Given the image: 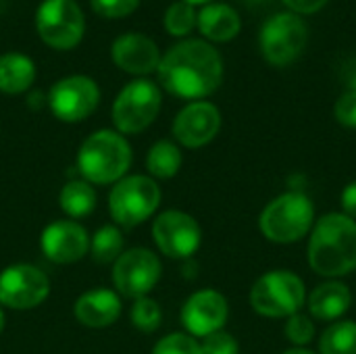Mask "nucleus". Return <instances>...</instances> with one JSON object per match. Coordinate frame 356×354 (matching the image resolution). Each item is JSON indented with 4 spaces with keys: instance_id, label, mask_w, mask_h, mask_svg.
<instances>
[{
    "instance_id": "28",
    "label": "nucleus",
    "mask_w": 356,
    "mask_h": 354,
    "mask_svg": "<svg viewBox=\"0 0 356 354\" xmlns=\"http://www.w3.org/2000/svg\"><path fill=\"white\" fill-rule=\"evenodd\" d=\"M196 21H198V15H196L194 6L188 4V2H184V0L181 2H173L167 8V13H165V27L173 35H186V33H190L194 29Z\"/></svg>"
},
{
    "instance_id": "1",
    "label": "nucleus",
    "mask_w": 356,
    "mask_h": 354,
    "mask_svg": "<svg viewBox=\"0 0 356 354\" xmlns=\"http://www.w3.org/2000/svg\"><path fill=\"white\" fill-rule=\"evenodd\" d=\"M156 71L161 86L169 94L196 102L221 86L223 61L209 42L184 40L161 56Z\"/></svg>"
},
{
    "instance_id": "9",
    "label": "nucleus",
    "mask_w": 356,
    "mask_h": 354,
    "mask_svg": "<svg viewBox=\"0 0 356 354\" xmlns=\"http://www.w3.org/2000/svg\"><path fill=\"white\" fill-rule=\"evenodd\" d=\"M152 240L165 257L190 261L202 244V227L190 213L169 209L152 221Z\"/></svg>"
},
{
    "instance_id": "34",
    "label": "nucleus",
    "mask_w": 356,
    "mask_h": 354,
    "mask_svg": "<svg viewBox=\"0 0 356 354\" xmlns=\"http://www.w3.org/2000/svg\"><path fill=\"white\" fill-rule=\"evenodd\" d=\"M284 2L298 13H317L321 6H325L327 0H284Z\"/></svg>"
},
{
    "instance_id": "38",
    "label": "nucleus",
    "mask_w": 356,
    "mask_h": 354,
    "mask_svg": "<svg viewBox=\"0 0 356 354\" xmlns=\"http://www.w3.org/2000/svg\"><path fill=\"white\" fill-rule=\"evenodd\" d=\"M2 330H4V311L0 307V334H2Z\"/></svg>"
},
{
    "instance_id": "14",
    "label": "nucleus",
    "mask_w": 356,
    "mask_h": 354,
    "mask_svg": "<svg viewBox=\"0 0 356 354\" xmlns=\"http://www.w3.org/2000/svg\"><path fill=\"white\" fill-rule=\"evenodd\" d=\"M179 319L186 334L196 340H202L215 332L225 330V323L229 319V303L219 290H196L186 298Z\"/></svg>"
},
{
    "instance_id": "20",
    "label": "nucleus",
    "mask_w": 356,
    "mask_h": 354,
    "mask_svg": "<svg viewBox=\"0 0 356 354\" xmlns=\"http://www.w3.org/2000/svg\"><path fill=\"white\" fill-rule=\"evenodd\" d=\"M200 31L213 42H227L240 31V15L227 4H209L198 13Z\"/></svg>"
},
{
    "instance_id": "4",
    "label": "nucleus",
    "mask_w": 356,
    "mask_h": 354,
    "mask_svg": "<svg viewBox=\"0 0 356 354\" xmlns=\"http://www.w3.org/2000/svg\"><path fill=\"white\" fill-rule=\"evenodd\" d=\"M317 221L313 200L300 190H288L265 204L259 230L271 244L288 246L305 240Z\"/></svg>"
},
{
    "instance_id": "6",
    "label": "nucleus",
    "mask_w": 356,
    "mask_h": 354,
    "mask_svg": "<svg viewBox=\"0 0 356 354\" xmlns=\"http://www.w3.org/2000/svg\"><path fill=\"white\" fill-rule=\"evenodd\" d=\"M161 186L150 175H125L113 184L108 194L111 219L125 230L148 221L161 207Z\"/></svg>"
},
{
    "instance_id": "27",
    "label": "nucleus",
    "mask_w": 356,
    "mask_h": 354,
    "mask_svg": "<svg viewBox=\"0 0 356 354\" xmlns=\"http://www.w3.org/2000/svg\"><path fill=\"white\" fill-rule=\"evenodd\" d=\"M284 336H286V340L292 346H296V348H309V344L317 336L315 321L311 319L309 313H302V311L300 313H294L284 323Z\"/></svg>"
},
{
    "instance_id": "12",
    "label": "nucleus",
    "mask_w": 356,
    "mask_h": 354,
    "mask_svg": "<svg viewBox=\"0 0 356 354\" xmlns=\"http://www.w3.org/2000/svg\"><path fill=\"white\" fill-rule=\"evenodd\" d=\"M50 294L48 275L29 265L15 263L0 271V307L13 311H29L40 307Z\"/></svg>"
},
{
    "instance_id": "10",
    "label": "nucleus",
    "mask_w": 356,
    "mask_h": 354,
    "mask_svg": "<svg viewBox=\"0 0 356 354\" xmlns=\"http://www.w3.org/2000/svg\"><path fill=\"white\" fill-rule=\"evenodd\" d=\"M40 38L58 50L75 48L86 31V17L75 0H44L35 13Z\"/></svg>"
},
{
    "instance_id": "22",
    "label": "nucleus",
    "mask_w": 356,
    "mask_h": 354,
    "mask_svg": "<svg viewBox=\"0 0 356 354\" xmlns=\"http://www.w3.org/2000/svg\"><path fill=\"white\" fill-rule=\"evenodd\" d=\"M96 202H98V196H96L94 186L88 184L81 177L67 182L60 188V194H58V207H60V211L67 217H71L73 221L92 215L94 209H96Z\"/></svg>"
},
{
    "instance_id": "39",
    "label": "nucleus",
    "mask_w": 356,
    "mask_h": 354,
    "mask_svg": "<svg viewBox=\"0 0 356 354\" xmlns=\"http://www.w3.org/2000/svg\"><path fill=\"white\" fill-rule=\"evenodd\" d=\"M184 2H188V4H192V6H194V4H200V2H209V0H184Z\"/></svg>"
},
{
    "instance_id": "24",
    "label": "nucleus",
    "mask_w": 356,
    "mask_h": 354,
    "mask_svg": "<svg viewBox=\"0 0 356 354\" xmlns=\"http://www.w3.org/2000/svg\"><path fill=\"white\" fill-rule=\"evenodd\" d=\"M319 354H356V321L340 319L327 323L317 338Z\"/></svg>"
},
{
    "instance_id": "18",
    "label": "nucleus",
    "mask_w": 356,
    "mask_h": 354,
    "mask_svg": "<svg viewBox=\"0 0 356 354\" xmlns=\"http://www.w3.org/2000/svg\"><path fill=\"white\" fill-rule=\"evenodd\" d=\"M305 307L313 321H340L353 307V290L342 280H325L309 292Z\"/></svg>"
},
{
    "instance_id": "15",
    "label": "nucleus",
    "mask_w": 356,
    "mask_h": 354,
    "mask_svg": "<svg viewBox=\"0 0 356 354\" xmlns=\"http://www.w3.org/2000/svg\"><path fill=\"white\" fill-rule=\"evenodd\" d=\"M221 129V113L213 102L196 100L186 104L173 119V138L184 148H202L211 144Z\"/></svg>"
},
{
    "instance_id": "13",
    "label": "nucleus",
    "mask_w": 356,
    "mask_h": 354,
    "mask_svg": "<svg viewBox=\"0 0 356 354\" xmlns=\"http://www.w3.org/2000/svg\"><path fill=\"white\" fill-rule=\"evenodd\" d=\"M100 102V88L88 75H69L58 79L50 94L48 106L58 121L79 123L88 119Z\"/></svg>"
},
{
    "instance_id": "31",
    "label": "nucleus",
    "mask_w": 356,
    "mask_h": 354,
    "mask_svg": "<svg viewBox=\"0 0 356 354\" xmlns=\"http://www.w3.org/2000/svg\"><path fill=\"white\" fill-rule=\"evenodd\" d=\"M334 117L340 125H344L348 129H356V92L348 90L336 100Z\"/></svg>"
},
{
    "instance_id": "36",
    "label": "nucleus",
    "mask_w": 356,
    "mask_h": 354,
    "mask_svg": "<svg viewBox=\"0 0 356 354\" xmlns=\"http://www.w3.org/2000/svg\"><path fill=\"white\" fill-rule=\"evenodd\" d=\"M284 354H319L311 348H296V346H290L288 351H284Z\"/></svg>"
},
{
    "instance_id": "5",
    "label": "nucleus",
    "mask_w": 356,
    "mask_h": 354,
    "mask_svg": "<svg viewBox=\"0 0 356 354\" xmlns=\"http://www.w3.org/2000/svg\"><path fill=\"white\" fill-rule=\"evenodd\" d=\"M305 280L288 269H271L257 277L250 288L248 303L252 311L265 319H288L307 305Z\"/></svg>"
},
{
    "instance_id": "35",
    "label": "nucleus",
    "mask_w": 356,
    "mask_h": 354,
    "mask_svg": "<svg viewBox=\"0 0 356 354\" xmlns=\"http://www.w3.org/2000/svg\"><path fill=\"white\" fill-rule=\"evenodd\" d=\"M42 100H44V94H42V92H33V94H29V98H27L29 106H33V108H40V106H42Z\"/></svg>"
},
{
    "instance_id": "29",
    "label": "nucleus",
    "mask_w": 356,
    "mask_h": 354,
    "mask_svg": "<svg viewBox=\"0 0 356 354\" xmlns=\"http://www.w3.org/2000/svg\"><path fill=\"white\" fill-rule=\"evenodd\" d=\"M150 354H202V351H200V340L192 338L186 332H173L161 338Z\"/></svg>"
},
{
    "instance_id": "19",
    "label": "nucleus",
    "mask_w": 356,
    "mask_h": 354,
    "mask_svg": "<svg viewBox=\"0 0 356 354\" xmlns=\"http://www.w3.org/2000/svg\"><path fill=\"white\" fill-rule=\"evenodd\" d=\"M121 311H123L121 296L108 288H94L83 292L81 296H77L73 307L75 319L92 330H102L113 325L121 317Z\"/></svg>"
},
{
    "instance_id": "3",
    "label": "nucleus",
    "mask_w": 356,
    "mask_h": 354,
    "mask_svg": "<svg viewBox=\"0 0 356 354\" xmlns=\"http://www.w3.org/2000/svg\"><path fill=\"white\" fill-rule=\"evenodd\" d=\"M131 161L134 152L123 134L117 129H98L79 146L75 169L92 186H113L127 175Z\"/></svg>"
},
{
    "instance_id": "7",
    "label": "nucleus",
    "mask_w": 356,
    "mask_h": 354,
    "mask_svg": "<svg viewBox=\"0 0 356 354\" xmlns=\"http://www.w3.org/2000/svg\"><path fill=\"white\" fill-rule=\"evenodd\" d=\"M163 94L159 86L150 79L129 81L113 102V123L119 134L134 136L148 129L159 117Z\"/></svg>"
},
{
    "instance_id": "23",
    "label": "nucleus",
    "mask_w": 356,
    "mask_h": 354,
    "mask_svg": "<svg viewBox=\"0 0 356 354\" xmlns=\"http://www.w3.org/2000/svg\"><path fill=\"white\" fill-rule=\"evenodd\" d=\"M184 165V154L177 142L159 140L150 146L146 154V169L152 179H171L179 173Z\"/></svg>"
},
{
    "instance_id": "32",
    "label": "nucleus",
    "mask_w": 356,
    "mask_h": 354,
    "mask_svg": "<svg viewBox=\"0 0 356 354\" xmlns=\"http://www.w3.org/2000/svg\"><path fill=\"white\" fill-rule=\"evenodd\" d=\"M90 2L98 15L111 17V19L125 17V15L134 13L140 4V0H90Z\"/></svg>"
},
{
    "instance_id": "8",
    "label": "nucleus",
    "mask_w": 356,
    "mask_h": 354,
    "mask_svg": "<svg viewBox=\"0 0 356 354\" xmlns=\"http://www.w3.org/2000/svg\"><path fill=\"white\" fill-rule=\"evenodd\" d=\"M163 275V265L156 252L144 246L123 250L121 257L113 263L111 282L115 292L123 298H142L148 296Z\"/></svg>"
},
{
    "instance_id": "33",
    "label": "nucleus",
    "mask_w": 356,
    "mask_h": 354,
    "mask_svg": "<svg viewBox=\"0 0 356 354\" xmlns=\"http://www.w3.org/2000/svg\"><path fill=\"white\" fill-rule=\"evenodd\" d=\"M340 213L356 221V179L348 182L340 194Z\"/></svg>"
},
{
    "instance_id": "17",
    "label": "nucleus",
    "mask_w": 356,
    "mask_h": 354,
    "mask_svg": "<svg viewBox=\"0 0 356 354\" xmlns=\"http://www.w3.org/2000/svg\"><path fill=\"white\" fill-rule=\"evenodd\" d=\"M113 63L134 75H148L150 71L159 69L161 52L156 44L142 33H125L113 42L111 48Z\"/></svg>"
},
{
    "instance_id": "26",
    "label": "nucleus",
    "mask_w": 356,
    "mask_h": 354,
    "mask_svg": "<svg viewBox=\"0 0 356 354\" xmlns=\"http://www.w3.org/2000/svg\"><path fill=\"white\" fill-rule=\"evenodd\" d=\"M129 319H131V325L140 330L142 334H154L163 323L161 305L150 296L136 298L129 311Z\"/></svg>"
},
{
    "instance_id": "30",
    "label": "nucleus",
    "mask_w": 356,
    "mask_h": 354,
    "mask_svg": "<svg viewBox=\"0 0 356 354\" xmlns=\"http://www.w3.org/2000/svg\"><path fill=\"white\" fill-rule=\"evenodd\" d=\"M200 351L202 354H240V344L229 332L221 330V332H215V334L202 338Z\"/></svg>"
},
{
    "instance_id": "25",
    "label": "nucleus",
    "mask_w": 356,
    "mask_h": 354,
    "mask_svg": "<svg viewBox=\"0 0 356 354\" xmlns=\"http://www.w3.org/2000/svg\"><path fill=\"white\" fill-rule=\"evenodd\" d=\"M125 250V238L117 225H102L90 236V255L96 263H115Z\"/></svg>"
},
{
    "instance_id": "2",
    "label": "nucleus",
    "mask_w": 356,
    "mask_h": 354,
    "mask_svg": "<svg viewBox=\"0 0 356 354\" xmlns=\"http://www.w3.org/2000/svg\"><path fill=\"white\" fill-rule=\"evenodd\" d=\"M307 263L325 280H342L356 271V221L340 211L319 217L309 234Z\"/></svg>"
},
{
    "instance_id": "11",
    "label": "nucleus",
    "mask_w": 356,
    "mask_h": 354,
    "mask_svg": "<svg viewBox=\"0 0 356 354\" xmlns=\"http://www.w3.org/2000/svg\"><path fill=\"white\" fill-rule=\"evenodd\" d=\"M309 31L305 21L294 13H280L271 17L261 29V50L267 63L286 67L294 63L305 50Z\"/></svg>"
},
{
    "instance_id": "16",
    "label": "nucleus",
    "mask_w": 356,
    "mask_h": 354,
    "mask_svg": "<svg viewBox=\"0 0 356 354\" xmlns=\"http://www.w3.org/2000/svg\"><path fill=\"white\" fill-rule=\"evenodd\" d=\"M40 248L50 263L71 265L90 255V234L73 219H58L42 230Z\"/></svg>"
},
{
    "instance_id": "21",
    "label": "nucleus",
    "mask_w": 356,
    "mask_h": 354,
    "mask_svg": "<svg viewBox=\"0 0 356 354\" xmlns=\"http://www.w3.org/2000/svg\"><path fill=\"white\" fill-rule=\"evenodd\" d=\"M35 79V65L21 52H6L0 56V92L21 94L31 88Z\"/></svg>"
},
{
    "instance_id": "37",
    "label": "nucleus",
    "mask_w": 356,
    "mask_h": 354,
    "mask_svg": "<svg viewBox=\"0 0 356 354\" xmlns=\"http://www.w3.org/2000/svg\"><path fill=\"white\" fill-rule=\"evenodd\" d=\"M348 90H353V92H356V69L348 75Z\"/></svg>"
}]
</instances>
